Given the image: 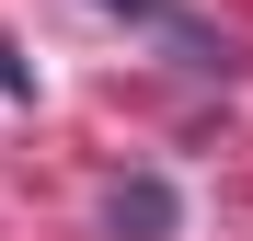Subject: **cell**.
I'll use <instances>...</instances> for the list:
<instances>
[{
	"label": "cell",
	"mask_w": 253,
	"mask_h": 241,
	"mask_svg": "<svg viewBox=\"0 0 253 241\" xmlns=\"http://www.w3.org/2000/svg\"><path fill=\"white\" fill-rule=\"evenodd\" d=\"M115 230H126V241H161V230H173V184H161V172L115 184Z\"/></svg>",
	"instance_id": "cell-1"
},
{
	"label": "cell",
	"mask_w": 253,
	"mask_h": 241,
	"mask_svg": "<svg viewBox=\"0 0 253 241\" xmlns=\"http://www.w3.org/2000/svg\"><path fill=\"white\" fill-rule=\"evenodd\" d=\"M0 92H35V69L12 58V34H0Z\"/></svg>",
	"instance_id": "cell-2"
}]
</instances>
